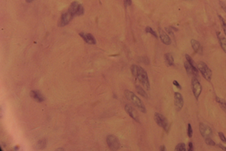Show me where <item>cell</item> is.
<instances>
[{
  "label": "cell",
  "mask_w": 226,
  "mask_h": 151,
  "mask_svg": "<svg viewBox=\"0 0 226 151\" xmlns=\"http://www.w3.org/2000/svg\"><path fill=\"white\" fill-rule=\"evenodd\" d=\"M187 134H188V137H190V138H191V137H192L193 130H192V128H191V125H190V124H189V125H188Z\"/></svg>",
  "instance_id": "28"
},
{
  "label": "cell",
  "mask_w": 226,
  "mask_h": 151,
  "mask_svg": "<svg viewBox=\"0 0 226 151\" xmlns=\"http://www.w3.org/2000/svg\"><path fill=\"white\" fill-rule=\"evenodd\" d=\"M125 3L127 5H131L132 4V0H125Z\"/></svg>",
  "instance_id": "34"
},
{
  "label": "cell",
  "mask_w": 226,
  "mask_h": 151,
  "mask_svg": "<svg viewBox=\"0 0 226 151\" xmlns=\"http://www.w3.org/2000/svg\"><path fill=\"white\" fill-rule=\"evenodd\" d=\"M158 33H159V36L162 43H164L165 45H170L171 43V40L167 33H165L161 29H159Z\"/></svg>",
  "instance_id": "13"
},
{
  "label": "cell",
  "mask_w": 226,
  "mask_h": 151,
  "mask_svg": "<svg viewBox=\"0 0 226 151\" xmlns=\"http://www.w3.org/2000/svg\"><path fill=\"white\" fill-rule=\"evenodd\" d=\"M73 17H74V15H73L70 12L67 11L66 13H64V14L61 15V20H60L59 22H58V25L61 27L65 26V25H66L68 22L71 21Z\"/></svg>",
  "instance_id": "8"
},
{
  "label": "cell",
  "mask_w": 226,
  "mask_h": 151,
  "mask_svg": "<svg viewBox=\"0 0 226 151\" xmlns=\"http://www.w3.org/2000/svg\"><path fill=\"white\" fill-rule=\"evenodd\" d=\"M107 143L109 148L111 150H117L120 148V143L117 137L115 135L110 134L107 137Z\"/></svg>",
  "instance_id": "5"
},
{
  "label": "cell",
  "mask_w": 226,
  "mask_h": 151,
  "mask_svg": "<svg viewBox=\"0 0 226 151\" xmlns=\"http://www.w3.org/2000/svg\"><path fill=\"white\" fill-rule=\"evenodd\" d=\"M79 35L84 39V41L89 44H95L96 39L95 38L91 33H80Z\"/></svg>",
  "instance_id": "11"
},
{
  "label": "cell",
  "mask_w": 226,
  "mask_h": 151,
  "mask_svg": "<svg viewBox=\"0 0 226 151\" xmlns=\"http://www.w3.org/2000/svg\"><path fill=\"white\" fill-rule=\"evenodd\" d=\"M146 32L148 33H151V35H153L155 38H158V35H157L156 33L155 32V31H153V28H151V27H146Z\"/></svg>",
  "instance_id": "25"
},
{
  "label": "cell",
  "mask_w": 226,
  "mask_h": 151,
  "mask_svg": "<svg viewBox=\"0 0 226 151\" xmlns=\"http://www.w3.org/2000/svg\"><path fill=\"white\" fill-rule=\"evenodd\" d=\"M191 89H192L193 94H194L195 98L198 99L202 93L203 88H202V86L200 81L196 77H193L191 79Z\"/></svg>",
  "instance_id": "6"
},
{
  "label": "cell",
  "mask_w": 226,
  "mask_h": 151,
  "mask_svg": "<svg viewBox=\"0 0 226 151\" xmlns=\"http://www.w3.org/2000/svg\"><path fill=\"white\" fill-rule=\"evenodd\" d=\"M200 132L204 138L211 137L212 136V130L207 125L203 123L200 124Z\"/></svg>",
  "instance_id": "7"
},
{
  "label": "cell",
  "mask_w": 226,
  "mask_h": 151,
  "mask_svg": "<svg viewBox=\"0 0 226 151\" xmlns=\"http://www.w3.org/2000/svg\"><path fill=\"white\" fill-rule=\"evenodd\" d=\"M173 84L174 85V86H176V88H179V89H182V87H181L180 85H179V83H178V82L176 81V80H173Z\"/></svg>",
  "instance_id": "31"
},
{
  "label": "cell",
  "mask_w": 226,
  "mask_h": 151,
  "mask_svg": "<svg viewBox=\"0 0 226 151\" xmlns=\"http://www.w3.org/2000/svg\"><path fill=\"white\" fill-rule=\"evenodd\" d=\"M30 96L33 98L35 101H38V102L40 103L44 101L45 97L43 96V94L40 92L39 90H32L30 91Z\"/></svg>",
  "instance_id": "14"
},
{
  "label": "cell",
  "mask_w": 226,
  "mask_h": 151,
  "mask_svg": "<svg viewBox=\"0 0 226 151\" xmlns=\"http://www.w3.org/2000/svg\"><path fill=\"white\" fill-rule=\"evenodd\" d=\"M185 68L189 75H198V69L193 67L187 61L185 62Z\"/></svg>",
  "instance_id": "12"
},
{
  "label": "cell",
  "mask_w": 226,
  "mask_h": 151,
  "mask_svg": "<svg viewBox=\"0 0 226 151\" xmlns=\"http://www.w3.org/2000/svg\"><path fill=\"white\" fill-rule=\"evenodd\" d=\"M131 72L133 75L138 80V81L143 85L146 89L149 90L150 88V83H149V77H148L147 72L140 66L132 65L131 66Z\"/></svg>",
  "instance_id": "1"
},
{
  "label": "cell",
  "mask_w": 226,
  "mask_h": 151,
  "mask_svg": "<svg viewBox=\"0 0 226 151\" xmlns=\"http://www.w3.org/2000/svg\"><path fill=\"white\" fill-rule=\"evenodd\" d=\"M160 150H165V147H164V146H161V147H160Z\"/></svg>",
  "instance_id": "36"
},
{
  "label": "cell",
  "mask_w": 226,
  "mask_h": 151,
  "mask_svg": "<svg viewBox=\"0 0 226 151\" xmlns=\"http://www.w3.org/2000/svg\"><path fill=\"white\" fill-rule=\"evenodd\" d=\"M175 150H179V151H186V145H185V143H179L175 148Z\"/></svg>",
  "instance_id": "23"
},
{
  "label": "cell",
  "mask_w": 226,
  "mask_h": 151,
  "mask_svg": "<svg viewBox=\"0 0 226 151\" xmlns=\"http://www.w3.org/2000/svg\"><path fill=\"white\" fill-rule=\"evenodd\" d=\"M216 101L219 104L220 106L221 107V109L224 111L226 113V101L224 99L220 98H218V97H216Z\"/></svg>",
  "instance_id": "19"
},
{
  "label": "cell",
  "mask_w": 226,
  "mask_h": 151,
  "mask_svg": "<svg viewBox=\"0 0 226 151\" xmlns=\"http://www.w3.org/2000/svg\"><path fill=\"white\" fill-rule=\"evenodd\" d=\"M218 135H219L220 139V140H222V142H223L224 143H225V144H226V137H225V136L224 135L223 133V132H219V133H218Z\"/></svg>",
  "instance_id": "29"
},
{
  "label": "cell",
  "mask_w": 226,
  "mask_h": 151,
  "mask_svg": "<svg viewBox=\"0 0 226 151\" xmlns=\"http://www.w3.org/2000/svg\"><path fill=\"white\" fill-rule=\"evenodd\" d=\"M218 39H219V43L220 44L221 48L223 49V50L224 51V52L226 53V38L224 37H220L218 35Z\"/></svg>",
  "instance_id": "21"
},
{
  "label": "cell",
  "mask_w": 226,
  "mask_h": 151,
  "mask_svg": "<svg viewBox=\"0 0 226 151\" xmlns=\"http://www.w3.org/2000/svg\"><path fill=\"white\" fill-rule=\"evenodd\" d=\"M79 3L76 2V1H74L73 3H71V4L70 5L69 9H68V11L70 12L71 14L73 15L74 16L76 15V10H77V7L79 6Z\"/></svg>",
  "instance_id": "17"
},
{
  "label": "cell",
  "mask_w": 226,
  "mask_h": 151,
  "mask_svg": "<svg viewBox=\"0 0 226 151\" xmlns=\"http://www.w3.org/2000/svg\"><path fill=\"white\" fill-rule=\"evenodd\" d=\"M197 67L199 71L201 72L202 75L204 77V78L207 80V81H210L211 79H212V73L209 67L205 62H200L197 63Z\"/></svg>",
  "instance_id": "3"
},
{
  "label": "cell",
  "mask_w": 226,
  "mask_h": 151,
  "mask_svg": "<svg viewBox=\"0 0 226 151\" xmlns=\"http://www.w3.org/2000/svg\"><path fill=\"white\" fill-rule=\"evenodd\" d=\"M218 17H219V19H220V21L221 22V25H222V28H223V30L224 31V33L226 35V22L225 21V20H224L223 18V17L221 15H218Z\"/></svg>",
  "instance_id": "24"
},
{
  "label": "cell",
  "mask_w": 226,
  "mask_h": 151,
  "mask_svg": "<svg viewBox=\"0 0 226 151\" xmlns=\"http://www.w3.org/2000/svg\"><path fill=\"white\" fill-rule=\"evenodd\" d=\"M125 95L127 98V99L131 101L133 105L135 106L140 111L143 112V113H146V107H145L144 104L142 102L141 100H140L134 93L131 92V91L130 90H125Z\"/></svg>",
  "instance_id": "2"
},
{
  "label": "cell",
  "mask_w": 226,
  "mask_h": 151,
  "mask_svg": "<svg viewBox=\"0 0 226 151\" xmlns=\"http://www.w3.org/2000/svg\"><path fill=\"white\" fill-rule=\"evenodd\" d=\"M191 45L192 46V49L195 52L198 54H202L203 52V48H202L201 44L197 40L192 39L191 40Z\"/></svg>",
  "instance_id": "15"
},
{
  "label": "cell",
  "mask_w": 226,
  "mask_h": 151,
  "mask_svg": "<svg viewBox=\"0 0 226 151\" xmlns=\"http://www.w3.org/2000/svg\"><path fill=\"white\" fill-rule=\"evenodd\" d=\"M136 90H137V92L138 93V94H140V95H141L142 97H143V98H149L147 93H146V91H145L142 88V87H140L139 86H136Z\"/></svg>",
  "instance_id": "20"
},
{
  "label": "cell",
  "mask_w": 226,
  "mask_h": 151,
  "mask_svg": "<svg viewBox=\"0 0 226 151\" xmlns=\"http://www.w3.org/2000/svg\"><path fill=\"white\" fill-rule=\"evenodd\" d=\"M185 57H186L187 61V62H189V63L190 65H191V66H192L193 67H194V68H197V67H196L195 62H194V60H193V59H191V57L189 56V55L186 54V55H185Z\"/></svg>",
  "instance_id": "26"
},
{
  "label": "cell",
  "mask_w": 226,
  "mask_h": 151,
  "mask_svg": "<svg viewBox=\"0 0 226 151\" xmlns=\"http://www.w3.org/2000/svg\"><path fill=\"white\" fill-rule=\"evenodd\" d=\"M220 4H221V5H222V7H223V9H225V13H226V8H225V4H223V2H221V1H220Z\"/></svg>",
  "instance_id": "35"
},
{
  "label": "cell",
  "mask_w": 226,
  "mask_h": 151,
  "mask_svg": "<svg viewBox=\"0 0 226 151\" xmlns=\"http://www.w3.org/2000/svg\"><path fill=\"white\" fill-rule=\"evenodd\" d=\"M154 119H155L156 122L159 127H162L167 132H168L169 129V125L167 119L163 116L162 114L159 113H156L154 114Z\"/></svg>",
  "instance_id": "4"
},
{
  "label": "cell",
  "mask_w": 226,
  "mask_h": 151,
  "mask_svg": "<svg viewBox=\"0 0 226 151\" xmlns=\"http://www.w3.org/2000/svg\"><path fill=\"white\" fill-rule=\"evenodd\" d=\"M174 104L177 111H180L184 106L183 97L178 92H176L174 93Z\"/></svg>",
  "instance_id": "9"
},
{
  "label": "cell",
  "mask_w": 226,
  "mask_h": 151,
  "mask_svg": "<svg viewBox=\"0 0 226 151\" xmlns=\"http://www.w3.org/2000/svg\"><path fill=\"white\" fill-rule=\"evenodd\" d=\"M189 151L193 150V144L192 143H191V142L189 143Z\"/></svg>",
  "instance_id": "32"
},
{
  "label": "cell",
  "mask_w": 226,
  "mask_h": 151,
  "mask_svg": "<svg viewBox=\"0 0 226 151\" xmlns=\"http://www.w3.org/2000/svg\"><path fill=\"white\" fill-rule=\"evenodd\" d=\"M84 8L83 6H82V4H79V6H78L77 7V10H76V15H82L84 14Z\"/></svg>",
  "instance_id": "22"
},
{
  "label": "cell",
  "mask_w": 226,
  "mask_h": 151,
  "mask_svg": "<svg viewBox=\"0 0 226 151\" xmlns=\"http://www.w3.org/2000/svg\"><path fill=\"white\" fill-rule=\"evenodd\" d=\"M164 57H165V60L167 64L169 66H172L174 64V59H173V55L171 53H167L164 55Z\"/></svg>",
  "instance_id": "16"
},
{
  "label": "cell",
  "mask_w": 226,
  "mask_h": 151,
  "mask_svg": "<svg viewBox=\"0 0 226 151\" xmlns=\"http://www.w3.org/2000/svg\"><path fill=\"white\" fill-rule=\"evenodd\" d=\"M125 110L132 119H134V120L136 121L137 122H140L138 113L136 112V111L135 110V109L133 108L132 106L129 105V104H126L125 106Z\"/></svg>",
  "instance_id": "10"
},
{
  "label": "cell",
  "mask_w": 226,
  "mask_h": 151,
  "mask_svg": "<svg viewBox=\"0 0 226 151\" xmlns=\"http://www.w3.org/2000/svg\"><path fill=\"white\" fill-rule=\"evenodd\" d=\"M218 146L220 148L222 149V150H226V147H225V146H223V145H221V144H218Z\"/></svg>",
  "instance_id": "33"
},
{
  "label": "cell",
  "mask_w": 226,
  "mask_h": 151,
  "mask_svg": "<svg viewBox=\"0 0 226 151\" xmlns=\"http://www.w3.org/2000/svg\"><path fill=\"white\" fill-rule=\"evenodd\" d=\"M166 30H167V31L168 32V33L169 34V35H173V28H172L171 27H167V28H166Z\"/></svg>",
  "instance_id": "30"
},
{
  "label": "cell",
  "mask_w": 226,
  "mask_h": 151,
  "mask_svg": "<svg viewBox=\"0 0 226 151\" xmlns=\"http://www.w3.org/2000/svg\"><path fill=\"white\" fill-rule=\"evenodd\" d=\"M46 144H47V141H46V139H41L37 143V149L43 150L46 147Z\"/></svg>",
  "instance_id": "18"
},
{
  "label": "cell",
  "mask_w": 226,
  "mask_h": 151,
  "mask_svg": "<svg viewBox=\"0 0 226 151\" xmlns=\"http://www.w3.org/2000/svg\"><path fill=\"white\" fill-rule=\"evenodd\" d=\"M205 143L209 146H215V143L211 139V137H207V138H205Z\"/></svg>",
  "instance_id": "27"
},
{
  "label": "cell",
  "mask_w": 226,
  "mask_h": 151,
  "mask_svg": "<svg viewBox=\"0 0 226 151\" xmlns=\"http://www.w3.org/2000/svg\"><path fill=\"white\" fill-rule=\"evenodd\" d=\"M26 1H28V2H31V1H32L33 0H26Z\"/></svg>",
  "instance_id": "37"
}]
</instances>
